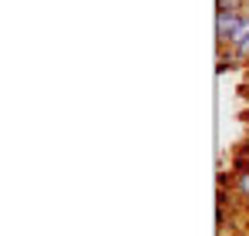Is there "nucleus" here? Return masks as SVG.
<instances>
[{"label": "nucleus", "instance_id": "obj_3", "mask_svg": "<svg viewBox=\"0 0 249 236\" xmlns=\"http://www.w3.org/2000/svg\"><path fill=\"white\" fill-rule=\"evenodd\" d=\"M236 193L249 199V172H236Z\"/></svg>", "mask_w": 249, "mask_h": 236}, {"label": "nucleus", "instance_id": "obj_5", "mask_svg": "<svg viewBox=\"0 0 249 236\" xmlns=\"http://www.w3.org/2000/svg\"><path fill=\"white\" fill-rule=\"evenodd\" d=\"M226 68H232V58H226V54H219V64H215V71H219V75H222V71H226Z\"/></svg>", "mask_w": 249, "mask_h": 236}, {"label": "nucleus", "instance_id": "obj_4", "mask_svg": "<svg viewBox=\"0 0 249 236\" xmlns=\"http://www.w3.org/2000/svg\"><path fill=\"white\" fill-rule=\"evenodd\" d=\"M219 10H239V0H215Z\"/></svg>", "mask_w": 249, "mask_h": 236}, {"label": "nucleus", "instance_id": "obj_2", "mask_svg": "<svg viewBox=\"0 0 249 236\" xmlns=\"http://www.w3.org/2000/svg\"><path fill=\"white\" fill-rule=\"evenodd\" d=\"M246 38H249V17H239V24H236V31H232L229 44H232V47H239Z\"/></svg>", "mask_w": 249, "mask_h": 236}, {"label": "nucleus", "instance_id": "obj_7", "mask_svg": "<svg viewBox=\"0 0 249 236\" xmlns=\"http://www.w3.org/2000/svg\"><path fill=\"white\" fill-rule=\"evenodd\" d=\"M246 206H249V199H246Z\"/></svg>", "mask_w": 249, "mask_h": 236}, {"label": "nucleus", "instance_id": "obj_1", "mask_svg": "<svg viewBox=\"0 0 249 236\" xmlns=\"http://www.w3.org/2000/svg\"><path fill=\"white\" fill-rule=\"evenodd\" d=\"M236 24H239V14H236V10H219V14H215V40H219V47L229 44Z\"/></svg>", "mask_w": 249, "mask_h": 236}, {"label": "nucleus", "instance_id": "obj_6", "mask_svg": "<svg viewBox=\"0 0 249 236\" xmlns=\"http://www.w3.org/2000/svg\"><path fill=\"white\" fill-rule=\"evenodd\" d=\"M236 58H249V38L243 40V44H239V47H236Z\"/></svg>", "mask_w": 249, "mask_h": 236}]
</instances>
